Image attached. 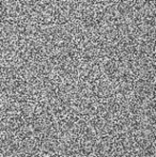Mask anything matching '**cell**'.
Instances as JSON below:
<instances>
[{
    "label": "cell",
    "instance_id": "1",
    "mask_svg": "<svg viewBox=\"0 0 156 157\" xmlns=\"http://www.w3.org/2000/svg\"><path fill=\"white\" fill-rule=\"evenodd\" d=\"M58 16V3L55 0H40L36 6V21L41 23H55V18Z\"/></svg>",
    "mask_w": 156,
    "mask_h": 157
},
{
    "label": "cell",
    "instance_id": "2",
    "mask_svg": "<svg viewBox=\"0 0 156 157\" xmlns=\"http://www.w3.org/2000/svg\"><path fill=\"white\" fill-rule=\"evenodd\" d=\"M78 2L76 0H61L58 3V17L62 21H70L77 16Z\"/></svg>",
    "mask_w": 156,
    "mask_h": 157
},
{
    "label": "cell",
    "instance_id": "3",
    "mask_svg": "<svg viewBox=\"0 0 156 157\" xmlns=\"http://www.w3.org/2000/svg\"><path fill=\"white\" fill-rule=\"evenodd\" d=\"M39 35L43 41L57 42L59 36V24L56 23H41L39 24Z\"/></svg>",
    "mask_w": 156,
    "mask_h": 157
},
{
    "label": "cell",
    "instance_id": "4",
    "mask_svg": "<svg viewBox=\"0 0 156 157\" xmlns=\"http://www.w3.org/2000/svg\"><path fill=\"white\" fill-rule=\"evenodd\" d=\"M1 15L6 19H13L21 16V3L16 0H2L0 3Z\"/></svg>",
    "mask_w": 156,
    "mask_h": 157
},
{
    "label": "cell",
    "instance_id": "5",
    "mask_svg": "<svg viewBox=\"0 0 156 157\" xmlns=\"http://www.w3.org/2000/svg\"><path fill=\"white\" fill-rule=\"evenodd\" d=\"M18 33L21 40H34L39 34V24L34 21H23L18 25Z\"/></svg>",
    "mask_w": 156,
    "mask_h": 157
},
{
    "label": "cell",
    "instance_id": "6",
    "mask_svg": "<svg viewBox=\"0 0 156 157\" xmlns=\"http://www.w3.org/2000/svg\"><path fill=\"white\" fill-rule=\"evenodd\" d=\"M78 26L79 24L73 21H62L59 24V36L61 40L65 41H73L78 35Z\"/></svg>",
    "mask_w": 156,
    "mask_h": 157
},
{
    "label": "cell",
    "instance_id": "7",
    "mask_svg": "<svg viewBox=\"0 0 156 157\" xmlns=\"http://www.w3.org/2000/svg\"><path fill=\"white\" fill-rule=\"evenodd\" d=\"M18 36V25L16 23L8 21L0 24V40L15 41Z\"/></svg>",
    "mask_w": 156,
    "mask_h": 157
},
{
    "label": "cell",
    "instance_id": "8",
    "mask_svg": "<svg viewBox=\"0 0 156 157\" xmlns=\"http://www.w3.org/2000/svg\"><path fill=\"white\" fill-rule=\"evenodd\" d=\"M98 33V26L92 21H83L79 23L78 35L81 40H93Z\"/></svg>",
    "mask_w": 156,
    "mask_h": 157
},
{
    "label": "cell",
    "instance_id": "9",
    "mask_svg": "<svg viewBox=\"0 0 156 157\" xmlns=\"http://www.w3.org/2000/svg\"><path fill=\"white\" fill-rule=\"evenodd\" d=\"M77 16L83 21H91L95 17V4L92 1H83L80 0L78 2Z\"/></svg>",
    "mask_w": 156,
    "mask_h": 157
},
{
    "label": "cell",
    "instance_id": "10",
    "mask_svg": "<svg viewBox=\"0 0 156 157\" xmlns=\"http://www.w3.org/2000/svg\"><path fill=\"white\" fill-rule=\"evenodd\" d=\"M36 6L38 1L30 0V1H23L21 3V18L23 21H34L36 15Z\"/></svg>",
    "mask_w": 156,
    "mask_h": 157
},
{
    "label": "cell",
    "instance_id": "11",
    "mask_svg": "<svg viewBox=\"0 0 156 157\" xmlns=\"http://www.w3.org/2000/svg\"><path fill=\"white\" fill-rule=\"evenodd\" d=\"M40 49V42L36 40H21L18 43V52L25 57L32 56Z\"/></svg>",
    "mask_w": 156,
    "mask_h": 157
},
{
    "label": "cell",
    "instance_id": "12",
    "mask_svg": "<svg viewBox=\"0 0 156 157\" xmlns=\"http://www.w3.org/2000/svg\"><path fill=\"white\" fill-rule=\"evenodd\" d=\"M77 45L78 50L85 57L92 56L97 50V43L94 42L93 40H81Z\"/></svg>",
    "mask_w": 156,
    "mask_h": 157
},
{
    "label": "cell",
    "instance_id": "13",
    "mask_svg": "<svg viewBox=\"0 0 156 157\" xmlns=\"http://www.w3.org/2000/svg\"><path fill=\"white\" fill-rule=\"evenodd\" d=\"M18 44L16 41H4V40H0V52L3 56L10 57L16 54L17 49H18Z\"/></svg>",
    "mask_w": 156,
    "mask_h": 157
},
{
    "label": "cell",
    "instance_id": "14",
    "mask_svg": "<svg viewBox=\"0 0 156 157\" xmlns=\"http://www.w3.org/2000/svg\"><path fill=\"white\" fill-rule=\"evenodd\" d=\"M112 13V8L108 3H95L96 18H109Z\"/></svg>",
    "mask_w": 156,
    "mask_h": 157
},
{
    "label": "cell",
    "instance_id": "15",
    "mask_svg": "<svg viewBox=\"0 0 156 157\" xmlns=\"http://www.w3.org/2000/svg\"><path fill=\"white\" fill-rule=\"evenodd\" d=\"M76 48V44L74 41H65V40H61L58 42V52H61L62 55H71L74 52Z\"/></svg>",
    "mask_w": 156,
    "mask_h": 157
},
{
    "label": "cell",
    "instance_id": "16",
    "mask_svg": "<svg viewBox=\"0 0 156 157\" xmlns=\"http://www.w3.org/2000/svg\"><path fill=\"white\" fill-rule=\"evenodd\" d=\"M40 50L45 55H51L52 52H58V42L42 41L40 42Z\"/></svg>",
    "mask_w": 156,
    "mask_h": 157
},
{
    "label": "cell",
    "instance_id": "17",
    "mask_svg": "<svg viewBox=\"0 0 156 157\" xmlns=\"http://www.w3.org/2000/svg\"><path fill=\"white\" fill-rule=\"evenodd\" d=\"M112 32H113V28L112 26H110V24L103 23L102 25L98 26V34L102 35V36L109 39L110 36H112Z\"/></svg>",
    "mask_w": 156,
    "mask_h": 157
},
{
    "label": "cell",
    "instance_id": "18",
    "mask_svg": "<svg viewBox=\"0 0 156 157\" xmlns=\"http://www.w3.org/2000/svg\"><path fill=\"white\" fill-rule=\"evenodd\" d=\"M83 1H92L93 2V0H83Z\"/></svg>",
    "mask_w": 156,
    "mask_h": 157
},
{
    "label": "cell",
    "instance_id": "19",
    "mask_svg": "<svg viewBox=\"0 0 156 157\" xmlns=\"http://www.w3.org/2000/svg\"><path fill=\"white\" fill-rule=\"evenodd\" d=\"M23 1H30V0H23Z\"/></svg>",
    "mask_w": 156,
    "mask_h": 157
},
{
    "label": "cell",
    "instance_id": "20",
    "mask_svg": "<svg viewBox=\"0 0 156 157\" xmlns=\"http://www.w3.org/2000/svg\"><path fill=\"white\" fill-rule=\"evenodd\" d=\"M47 1H50V0H47Z\"/></svg>",
    "mask_w": 156,
    "mask_h": 157
},
{
    "label": "cell",
    "instance_id": "21",
    "mask_svg": "<svg viewBox=\"0 0 156 157\" xmlns=\"http://www.w3.org/2000/svg\"><path fill=\"white\" fill-rule=\"evenodd\" d=\"M0 15H1V12H0Z\"/></svg>",
    "mask_w": 156,
    "mask_h": 157
}]
</instances>
